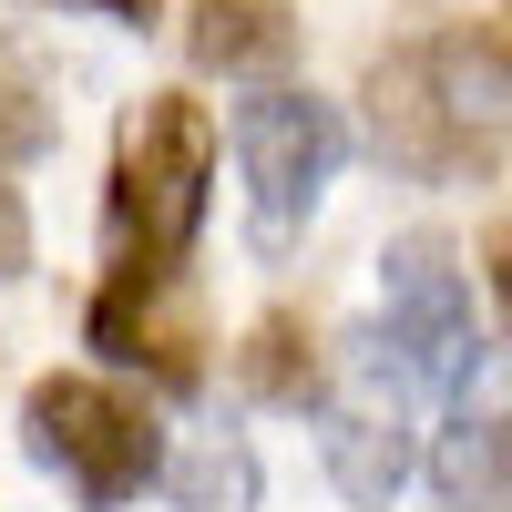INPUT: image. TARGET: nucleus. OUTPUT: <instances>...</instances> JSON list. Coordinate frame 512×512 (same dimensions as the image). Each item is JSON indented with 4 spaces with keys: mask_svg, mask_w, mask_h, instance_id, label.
<instances>
[{
    "mask_svg": "<svg viewBox=\"0 0 512 512\" xmlns=\"http://www.w3.org/2000/svg\"><path fill=\"white\" fill-rule=\"evenodd\" d=\"M82 11H103V21H134V31H144V21H154V0H82Z\"/></svg>",
    "mask_w": 512,
    "mask_h": 512,
    "instance_id": "13",
    "label": "nucleus"
},
{
    "mask_svg": "<svg viewBox=\"0 0 512 512\" xmlns=\"http://www.w3.org/2000/svg\"><path fill=\"white\" fill-rule=\"evenodd\" d=\"M236 164H246V246L287 256L308 236L318 195L338 185V164H349V123H338V103L267 82V93L236 103Z\"/></svg>",
    "mask_w": 512,
    "mask_h": 512,
    "instance_id": "4",
    "label": "nucleus"
},
{
    "mask_svg": "<svg viewBox=\"0 0 512 512\" xmlns=\"http://www.w3.org/2000/svg\"><path fill=\"white\" fill-rule=\"evenodd\" d=\"M164 482H175V512H256V451L236 431H205Z\"/></svg>",
    "mask_w": 512,
    "mask_h": 512,
    "instance_id": "11",
    "label": "nucleus"
},
{
    "mask_svg": "<svg viewBox=\"0 0 512 512\" xmlns=\"http://www.w3.org/2000/svg\"><path fill=\"white\" fill-rule=\"evenodd\" d=\"M21 267H31V216H21L11 175H0V277H21Z\"/></svg>",
    "mask_w": 512,
    "mask_h": 512,
    "instance_id": "12",
    "label": "nucleus"
},
{
    "mask_svg": "<svg viewBox=\"0 0 512 512\" xmlns=\"http://www.w3.org/2000/svg\"><path fill=\"white\" fill-rule=\"evenodd\" d=\"M431 502L441 512H512V410H461L431 441Z\"/></svg>",
    "mask_w": 512,
    "mask_h": 512,
    "instance_id": "9",
    "label": "nucleus"
},
{
    "mask_svg": "<svg viewBox=\"0 0 512 512\" xmlns=\"http://www.w3.org/2000/svg\"><path fill=\"white\" fill-rule=\"evenodd\" d=\"M236 379L256 400H277V410H318V379H328V349H308V338H297V318H267L236 349Z\"/></svg>",
    "mask_w": 512,
    "mask_h": 512,
    "instance_id": "10",
    "label": "nucleus"
},
{
    "mask_svg": "<svg viewBox=\"0 0 512 512\" xmlns=\"http://www.w3.org/2000/svg\"><path fill=\"white\" fill-rule=\"evenodd\" d=\"M492 267H502V297H512V226H502V246H492Z\"/></svg>",
    "mask_w": 512,
    "mask_h": 512,
    "instance_id": "14",
    "label": "nucleus"
},
{
    "mask_svg": "<svg viewBox=\"0 0 512 512\" xmlns=\"http://www.w3.org/2000/svg\"><path fill=\"white\" fill-rule=\"evenodd\" d=\"M205 185H216V123L185 93H144L113 134V277H175L205 226Z\"/></svg>",
    "mask_w": 512,
    "mask_h": 512,
    "instance_id": "2",
    "label": "nucleus"
},
{
    "mask_svg": "<svg viewBox=\"0 0 512 512\" xmlns=\"http://www.w3.org/2000/svg\"><path fill=\"white\" fill-rule=\"evenodd\" d=\"M379 338L400 349V369L441 400H472L482 379V318H472V277L441 236H400L379 256Z\"/></svg>",
    "mask_w": 512,
    "mask_h": 512,
    "instance_id": "6",
    "label": "nucleus"
},
{
    "mask_svg": "<svg viewBox=\"0 0 512 512\" xmlns=\"http://www.w3.org/2000/svg\"><path fill=\"white\" fill-rule=\"evenodd\" d=\"M185 52H195V72L267 82V72L297 62V0H195Z\"/></svg>",
    "mask_w": 512,
    "mask_h": 512,
    "instance_id": "8",
    "label": "nucleus"
},
{
    "mask_svg": "<svg viewBox=\"0 0 512 512\" xmlns=\"http://www.w3.org/2000/svg\"><path fill=\"white\" fill-rule=\"evenodd\" d=\"M21 451L41 472H62L82 512H123L144 482H164V431L144 400H123L113 379H41L21 400Z\"/></svg>",
    "mask_w": 512,
    "mask_h": 512,
    "instance_id": "3",
    "label": "nucleus"
},
{
    "mask_svg": "<svg viewBox=\"0 0 512 512\" xmlns=\"http://www.w3.org/2000/svg\"><path fill=\"white\" fill-rule=\"evenodd\" d=\"M369 144H379V164H400L410 185L482 175L512 144V52L502 41H472V31L400 41V52L369 72Z\"/></svg>",
    "mask_w": 512,
    "mask_h": 512,
    "instance_id": "1",
    "label": "nucleus"
},
{
    "mask_svg": "<svg viewBox=\"0 0 512 512\" xmlns=\"http://www.w3.org/2000/svg\"><path fill=\"white\" fill-rule=\"evenodd\" d=\"M93 349H113L123 369H154L164 390H195V328L175 308V277H113L93 308Z\"/></svg>",
    "mask_w": 512,
    "mask_h": 512,
    "instance_id": "7",
    "label": "nucleus"
},
{
    "mask_svg": "<svg viewBox=\"0 0 512 512\" xmlns=\"http://www.w3.org/2000/svg\"><path fill=\"white\" fill-rule=\"evenodd\" d=\"M410 410H420V379L400 369V349L379 328H349L318 379V451L349 502H390L410 482Z\"/></svg>",
    "mask_w": 512,
    "mask_h": 512,
    "instance_id": "5",
    "label": "nucleus"
}]
</instances>
